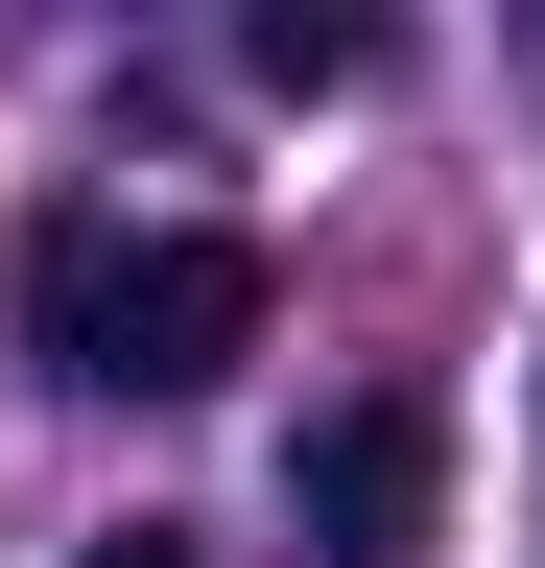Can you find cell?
Returning a JSON list of instances; mask_svg holds the SVG:
<instances>
[{
  "instance_id": "obj_1",
  "label": "cell",
  "mask_w": 545,
  "mask_h": 568,
  "mask_svg": "<svg viewBox=\"0 0 545 568\" xmlns=\"http://www.w3.org/2000/svg\"><path fill=\"white\" fill-rule=\"evenodd\" d=\"M24 332H48V379H95V403H214L261 355V237H214V213H166V237L48 213L24 237Z\"/></svg>"
},
{
  "instance_id": "obj_2",
  "label": "cell",
  "mask_w": 545,
  "mask_h": 568,
  "mask_svg": "<svg viewBox=\"0 0 545 568\" xmlns=\"http://www.w3.org/2000/svg\"><path fill=\"white\" fill-rule=\"evenodd\" d=\"M285 521H309V568H427V521H451V403H427V379H380V403H309V450H285Z\"/></svg>"
},
{
  "instance_id": "obj_3",
  "label": "cell",
  "mask_w": 545,
  "mask_h": 568,
  "mask_svg": "<svg viewBox=\"0 0 545 568\" xmlns=\"http://www.w3.org/2000/svg\"><path fill=\"white\" fill-rule=\"evenodd\" d=\"M238 71H261V95H356V71H380V0H261Z\"/></svg>"
},
{
  "instance_id": "obj_4",
  "label": "cell",
  "mask_w": 545,
  "mask_h": 568,
  "mask_svg": "<svg viewBox=\"0 0 545 568\" xmlns=\"http://www.w3.org/2000/svg\"><path fill=\"white\" fill-rule=\"evenodd\" d=\"M72 568H190V521H119V545H72Z\"/></svg>"
}]
</instances>
